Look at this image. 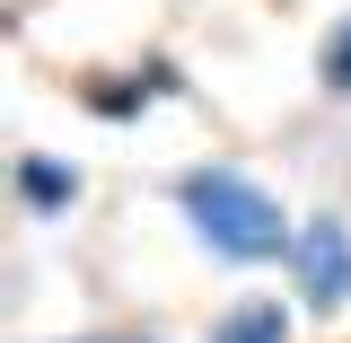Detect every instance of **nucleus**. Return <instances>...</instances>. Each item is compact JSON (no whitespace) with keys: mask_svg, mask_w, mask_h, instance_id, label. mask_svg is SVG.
Instances as JSON below:
<instances>
[{"mask_svg":"<svg viewBox=\"0 0 351 343\" xmlns=\"http://www.w3.org/2000/svg\"><path fill=\"white\" fill-rule=\"evenodd\" d=\"M211 343H290V308L281 300H237L211 317Z\"/></svg>","mask_w":351,"mask_h":343,"instance_id":"4","label":"nucleus"},{"mask_svg":"<svg viewBox=\"0 0 351 343\" xmlns=\"http://www.w3.org/2000/svg\"><path fill=\"white\" fill-rule=\"evenodd\" d=\"M307 308H343L351 300V229L343 220H299V247H290Z\"/></svg>","mask_w":351,"mask_h":343,"instance_id":"2","label":"nucleus"},{"mask_svg":"<svg viewBox=\"0 0 351 343\" xmlns=\"http://www.w3.org/2000/svg\"><path fill=\"white\" fill-rule=\"evenodd\" d=\"M18 203H27V220H62L71 203H80V168L27 150V159H18Z\"/></svg>","mask_w":351,"mask_h":343,"instance_id":"3","label":"nucleus"},{"mask_svg":"<svg viewBox=\"0 0 351 343\" xmlns=\"http://www.w3.org/2000/svg\"><path fill=\"white\" fill-rule=\"evenodd\" d=\"M176 203H184L193 238H202L219 264H281L299 247V229L281 220V203H272L246 168H184L176 176Z\"/></svg>","mask_w":351,"mask_h":343,"instance_id":"1","label":"nucleus"},{"mask_svg":"<svg viewBox=\"0 0 351 343\" xmlns=\"http://www.w3.org/2000/svg\"><path fill=\"white\" fill-rule=\"evenodd\" d=\"M141 343H149V335H141Z\"/></svg>","mask_w":351,"mask_h":343,"instance_id":"6","label":"nucleus"},{"mask_svg":"<svg viewBox=\"0 0 351 343\" xmlns=\"http://www.w3.org/2000/svg\"><path fill=\"white\" fill-rule=\"evenodd\" d=\"M316 80L334 88V97H351V18L325 36V53H316Z\"/></svg>","mask_w":351,"mask_h":343,"instance_id":"5","label":"nucleus"}]
</instances>
